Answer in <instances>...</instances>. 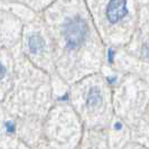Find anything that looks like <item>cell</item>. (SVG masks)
Here are the masks:
<instances>
[{"instance_id":"6da1fadb","label":"cell","mask_w":149,"mask_h":149,"mask_svg":"<svg viewBox=\"0 0 149 149\" xmlns=\"http://www.w3.org/2000/svg\"><path fill=\"white\" fill-rule=\"evenodd\" d=\"M88 33L86 24L80 16L68 18L63 26V37L68 49H75L81 46Z\"/></svg>"},{"instance_id":"7a4b0ae2","label":"cell","mask_w":149,"mask_h":149,"mask_svg":"<svg viewBox=\"0 0 149 149\" xmlns=\"http://www.w3.org/2000/svg\"><path fill=\"white\" fill-rule=\"evenodd\" d=\"M127 14L128 8L126 0H110L105 9V16L110 24L120 22Z\"/></svg>"},{"instance_id":"3957f363","label":"cell","mask_w":149,"mask_h":149,"mask_svg":"<svg viewBox=\"0 0 149 149\" xmlns=\"http://www.w3.org/2000/svg\"><path fill=\"white\" fill-rule=\"evenodd\" d=\"M29 49L31 53H38L44 48V40L37 35H33L29 38Z\"/></svg>"},{"instance_id":"277c9868","label":"cell","mask_w":149,"mask_h":149,"mask_svg":"<svg viewBox=\"0 0 149 149\" xmlns=\"http://www.w3.org/2000/svg\"><path fill=\"white\" fill-rule=\"evenodd\" d=\"M100 101H101V94H100L99 90H97V89L91 90L89 95H88V99H86L88 104L91 105V107H93V105L99 104Z\"/></svg>"},{"instance_id":"5b68a950","label":"cell","mask_w":149,"mask_h":149,"mask_svg":"<svg viewBox=\"0 0 149 149\" xmlns=\"http://www.w3.org/2000/svg\"><path fill=\"white\" fill-rule=\"evenodd\" d=\"M6 128H7L8 132H14V125L11 122H7L6 123Z\"/></svg>"},{"instance_id":"8992f818","label":"cell","mask_w":149,"mask_h":149,"mask_svg":"<svg viewBox=\"0 0 149 149\" xmlns=\"http://www.w3.org/2000/svg\"><path fill=\"white\" fill-rule=\"evenodd\" d=\"M5 72H6V70H5V67L3 65L0 63V80L3 77V75H5Z\"/></svg>"}]
</instances>
